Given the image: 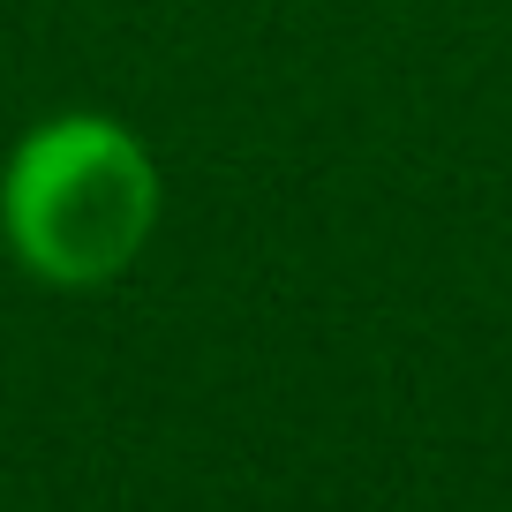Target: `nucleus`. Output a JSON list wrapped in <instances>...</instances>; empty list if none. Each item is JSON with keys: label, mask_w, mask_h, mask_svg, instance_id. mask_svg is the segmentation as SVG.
<instances>
[{"label": "nucleus", "mask_w": 512, "mask_h": 512, "mask_svg": "<svg viewBox=\"0 0 512 512\" xmlns=\"http://www.w3.org/2000/svg\"><path fill=\"white\" fill-rule=\"evenodd\" d=\"M159 159L113 113H53L0 166V234L53 294H98L159 234Z\"/></svg>", "instance_id": "obj_1"}]
</instances>
